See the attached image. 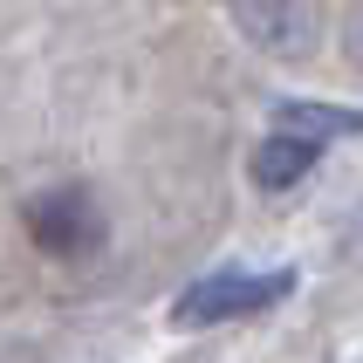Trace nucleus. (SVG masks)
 Segmentation results:
<instances>
[{
    "label": "nucleus",
    "mask_w": 363,
    "mask_h": 363,
    "mask_svg": "<svg viewBox=\"0 0 363 363\" xmlns=\"http://www.w3.org/2000/svg\"><path fill=\"white\" fill-rule=\"evenodd\" d=\"M21 226H28L35 254H48V261H89V254H103V240H110V213H103V199L82 179L28 192Z\"/></svg>",
    "instance_id": "nucleus-1"
},
{
    "label": "nucleus",
    "mask_w": 363,
    "mask_h": 363,
    "mask_svg": "<svg viewBox=\"0 0 363 363\" xmlns=\"http://www.w3.org/2000/svg\"><path fill=\"white\" fill-rule=\"evenodd\" d=\"M336 41H343V62H350V69L363 76V0H357V7L343 14V35H336Z\"/></svg>",
    "instance_id": "nucleus-6"
},
{
    "label": "nucleus",
    "mask_w": 363,
    "mask_h": 363,
    "mask_svg": "<svg viewBox=\"0 0 363 363\" xmlns=\"http://www.w3.org/2000/svg\"><path fill=\"white\" fill-rule=\"evenodd\" d=\"M281 130H308V138H363V110L343 103H281Z\"/></svg>",
    "instance_id": "nucleus-5"
},
{
    "label": "nucleus",
    "mask_w": 363,
    "mask_h": 363,
    "mask_svg": "<svg viewBox=\"0 0 363 363\" xmlns=\"http://www.w3.org/2000/svg\"><path fill=\"white\" fill-rule=\"evenodd\" d=\"M247 48L274 62H302L323 48V0H226Z\"/></svg>",
    "instance_id": "nucleus-3"
},
{
    "label": "nucleus",
    "mask_w": 363,
    "mask_h": 363,
    "mask_svg": "<svg viewBox=\"0 0 363 363\" xmlns=\"http://www.w3.org/2000/svg\"><path fill=\"white\" fill-rule=\"evenodd\" d=\"M288 295H295V274H288V267H274V274H240V267H220V274H206V281L179 288L172 323H179V329L247 323V315H261V308L288 302Z\"/></svg>",
    "instance_id": "nucleus-2"
},
{
    "label": "nucleus",
    "mask_w": 363,
    "mask_h": 363,
    "mask_svg": "<svg viewBox=\"0 0 363 363\" xmlns=\"http://www.w3.org/2000/svg\"><path fill=\"white\" fill-rule=\"evenodd\" d=\"M315 164H323V138H308V130H267L254 144V158H247V179L261 192H295Z\"/></svg>",
    "instance_id": "nucleus-4"
}]
</instances>
